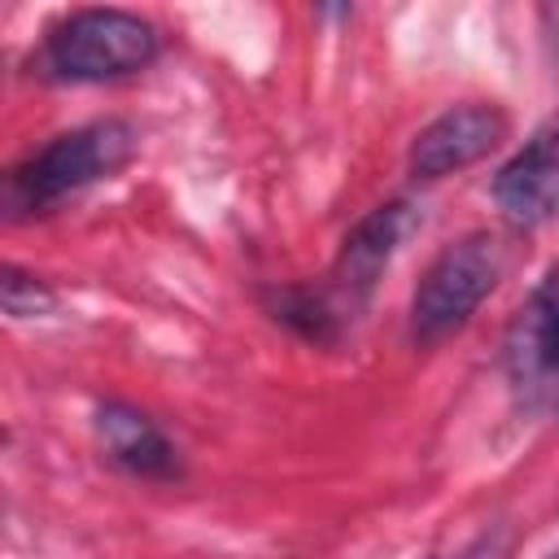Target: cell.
I'll return each instance as SVG.
<instances>
[{"mask_svg": "<svg viewBox=\"0 0 559 559\" xmlns=\"http://www.w3.org/2000/svg\"><path fill=\"white\" fill-rule=\"evenodd\" d=\"M0 306H4L9 319H35V314H48L57 306V293L44 280L26 275L22 266L4 262V271H0Z\"/></svg>", "mask_w": 559, "mask_h": 559, "instance_id": "obj_9", "label": "cell"}, {"mask_svg": "<svg viewBox=\"0 0 559 559\" xmlns=\"http://www.w3.org/2000/svg\"><path fill=\"white\" fill-rule=\"evenodd\" d=\"M493 201L520 231L559 218V114H550L493 175Z\"/></svg>", "mask_w": 559, "mask_h": 559, "instance_id": "obj_7", "label": "cell"}, {"mask_svg": "<svg viewBox=\"0 0 559 559\" xmlns=\"http://www.w3.org/2000/svg\"><path fill=\"white\" fill-rule=\"evenodd\" d=\"M157 48L162 35L148 17L127 9H79L48 31L39 70L61 83H114L148 70Z\"/></svg>", "mask_w": 559, "mask_h": 559, "instance_id": "obj_2", "label": "cell"}, {"mask_svg": "<svg viewBox=\"0 0 559 559\" xmlns=\"http://www.w3.org/2000/svg\"><path fill=\"white\" fill-rule=\"evenodd\" d=\"M140 148V135L127 118H96L83 127H70L52 135L44 148L26 153L4 175V214L9 218H35L61 205L66 197L114 179Z\"/></svg>", "mask_w": 559, "mask_h": 559, "instance_id": "obj_1", "label": "cell"}, {"mask_svg": "<svg viewBox=\"0 0 559 559\" xmlns=\"http://www.w3.org/2000/svg\"><path fill=\"white\" fill-rule=\"evenodd\" d=\"M507 271V249L493 231H467L445 245L411 293V336L419 345H437L467 328L480 301L498 288Z\"/></svg>", "mask_w": 559, "mask_h": 559, "instance_id": "obj_3", "label": "cell"}, {"mask_svg": "<svg viewBox=\"0 0 559 559\" xmlns=\"http://www.w3.org/2000/svg\"><path fill=\"white\" fill-rule=\"evenodd\" d=\"M96 437L105 445V454L127 467L131 476H144V480H166L179 472V454L170 445V437L135 406L127 402H105L96 406Z\"/></svg>", "mask_w": 559, "mask_h": 559, "instance_id": "obj_8", "label": "cell"}, {"mask_svg": "<svg viewBox=\"0 0 559 559\" xmlns=\"http://www.w3.org/2000/svg\"><path fill=\"white\" fill-rule=\"evenodd\" d=\"M502 376L520 411L542 419L559 415V266H550L511 314Z\"/></svg>", "mask_w": 559, "mask_h": 559, "instance_id": "obj_4", "label": "cell"}, {"mask_svg": "<svg viewBox=\"0 0 559 559\" xmlns=\"http://www.w3.org/2000/svg\"><path fill=\"white\" fill-rule=\"evenodd\" d=\"M419 223H424V210L415 201L397 197V201L376 205L367 218H358L354 231L341 240V253H336V262L328 271V284H319V288H323V297L332 301V310L345 323L367 306V297L376 293L380 275L389 271L397 249L419 231Z\"/></svg>", "mask_w": 559, "mask_h": 559, "instance_id": "obj_5", "label": "cell"}, {"mask_svg": "<svg viewBox=\"0 0 559 559\" xmlns=\"http://www.w3.org/2000/svg\"><path fill=\"white\" fill-rule=\"evenodd\" d=\"M542 559H559V546H555V550H546V555H542Z\"/></svg>", "mask_w": 559, "mask_h": 559, "instance_id": "obj_10", "label": "cell"}, {"mask_svg": "<svg viewBox=\"0 0 559 559\" xmlns=\"http://www.w3.org/2000/svg\"><path fill=\"white\" fill-rule=\"evenodd\" d=\"M511 135V118L493 100H463L437 114L419 135L411 140L406 166L415 179H445L454 170L476 166Z\"/></svg>", "mask_w": 559, "mask_h": 559, "instance_id": "obj_6", "label": "cell"}]
</instances>
